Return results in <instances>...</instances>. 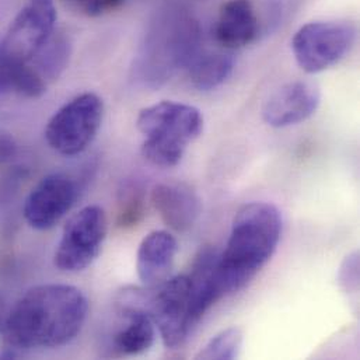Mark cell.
<instances>
[{
    "label": "cell",
    "instance_id": "6da1fadb",
    "mask_svg": "<svg viewBox=\"0 0 360 360\" xmlns=\"http://www.w3.org/2000/svg\"><path fill=\"white\" fill-rule=\"evenodd\" d=\"M89 314L83 292L70 285L46 283L27 290L4 317L1 333L8 348H59L82 331Z\"/></svg>",
    "mask_w": 360,
    "mask_h": 360
},
{
    "label": "cell",
    "instance_id": "7a4b0ae2",
    "mask_svg": "<svg viewBox=\"0 0 360 360\" xmlns=\"http://www.w3.org/2000/svg\"><path fill=\"white\" fill-rule=\"evenodd\" d=\"M282 229V213L274 203L251 202L236 213L226 248L217 258L224 297L244 289L271 261Z\"/></svg>",
    "mask_w": 360,
    "mask_h": 360
},
{
    "label": "cell",
    "instance_id": "3957f363",
    "mask_svg": "<svg viewBox=\"0 0 360 360\" xmlns=\"http://www.w3.org/2000/svg\"><path fill=\"white\" fill-rule=\"evenodd\" d=\"M200 30L195 17L179 6L160 8L150 21L138 51L134 75L143 86L156 89L199 53Z\"/></svg>",
    "mask_w": 360,
    "mask_h": 360
},
{
    "label": "cell",
    "instance_id": "277c9868",
    "mask_svg": "<svg viewBox=\"0 0 360 360\" xmlns=\"http://www.w3.org/2000/svg\"><path fill=\"white\" fill-rule=\"evenodd\" d=\"M120 314L141 311L155 323L169 349L181 348L195 330L191 320V285L188 275L169 278L158 286L125 288L117 296Z\"/></svg>",
    "mask_w": 360,
    "mask_h": 360
},
{
    "label": "cell",
    "instance_id": "5b68a950",
    "mask_svg": "<svg viewBox=\"0 0 360 360\" xmlns=\"http://www.w3.org/2000/svg\"><path fill=\"white\" fill-rule=\"evenodd\" d=\"M145 136L142 156L156 167H174L180 163L188 146L203 131L202 112L188 104L162 101L143 108L136 120Z\"/></svg>",
    "mask_w": 360,
    "mask_h": 360
},
{
    "label": "cell",
    "instance_id": "8992f818",
    "mask_svg": "<svg viewBox=\"0 0 360 360\" xmlns=\"http://www.w3.org/2000/svg\"><path fill=\"white\" fill-rule=\"evenodd\" d=\"M356 34L349 21H311L296 31L292 51L299 68L316 75L337 65L354 46Z\"/></svg>",
    "mask_w": 360,
    "mask_h": 360
},
{
    "label": "cell",
    "instance_id": "52a82bcc",
    "mask_svg": "<svg viewBox=\"0 0 360 360\" xmlns=\"http://www.w3.org/2000/svg\"><path fill=\"white\" fill-rule=\"evenodd\" d=\"M103 115V100L94 93H83L52 115L45 128V139L56 153L77 156L97 136Z\"/></svg>",
    "mask_w": 360,
    "mask_h": 360
},
{
    "label": "cell",
    "instance_id": "ba28073f",
    "mask_svg": "<svg viewBox=\"0 0 360 360\" xmlns=\"http://www.w3.org/2000/svg\"><path fill=\"white\" fill-rule=\"evenodd\" d=\"M108 220L103 207L86 206L65 224L55 252V266L63 272H80L100 255L107 238Z\"/></svg>",
    "mask_w": 360,
    "mask_h": 360
},
{
    "label": "cell",
    "instance_id": "9c48e42d",
    "mask_svg": "<svg viewBox=\"0 0 360 360\" xmlns=\"http://www.w3.org/2000/svg\"><path fill=\"white\" fill-rule=\"evenodd\" d=\"M56 18L53 0H28L0 41L1 49L13 60L30 63L56 31Z\"/></svg>",
    "mask_w": 360,
    "mask_h": 360
},
{
    "label": "cell",
    "instance_id": "30bf717a",
    "mask_svg": "<svg viewBox=\"0 0 360 360\" xmlns=\"http://www.w3.org/2000/svg\"><path fill=\"white\" fill-rule=\"evenodd\" d=\"M79 192L77 181L69 174H49L24 199L22 217L35 230H49L72 210Z\"/></svg>",
    "mask_w": 360,
    "mask_h": 360
},
{
    "label": "cell",
    "instance_id": "8fae6325",
    "mask_svg": "<svg viewBox=\"0 0 360 360\" xmlns=\"http://www.w3.org/2000/svg\"><path fill=\"white\" fill-rule=\"evenodd\" d=\"M321 103L320 87L307 80H295L274 91L262 107V118L272 128H289L311 118Z\"/></svg>",
    "mask_w": 360,
    "mask_h": 360
},
{
    "label": "cell",
    "instance_id": "7c38bea8",
    "mask_svg": "<svg viewBox=\"0 0 360 360\" xmlns=\"http://www.w3.org/2000/svg\"><path fill=\"white\" fill-rule=\"evenodd\" d=\"M150 198L163 221L177 233L191 230L199 219L200 199L195 189L186 184H159L153 188Z\"/></svg>",
    "mask_w": 360,
    "mask_h": 360
},
{
    "label": "cell",
    "instance_id": "4fadbf2b",
    "mask_svg": "<svg viewBox=\"0 0 360 360\" xmlns=\"http://www.w3.org/2000/svg\"><path fill=\"white\" fill-rule=\"evenodd\" d=\"M259 32V22L251 0H229L214 22V41L224 51H237L252 44Z\"/></svg>",
    "mask_w": 360,
    "mask_h": 360
},
{
    "label": "cell",
    "instance_id": "5bb4252c",
    "mask_svg": "<svg viewBox=\"0 0 360 360\" xmlns=\"http://www.w3.org/2000/svg\"><path fill=\"white\" fill-rule=\"evenodd\" d=\"M179 252L176 237L166 230L149 233L141 243L136 255V271L145 286L166 282L174 268Z\"/></svg>",
    "mask_w": 360,
    "mask_h": 360
},
{
    "label": "cell",
    "instance_id": "9a60e30c",
    "mask_svg": "<svg viewBox=\"0 0 360 360\" xmlns=\"http://www.w3.org/2000/svg\"><path fill=\"white\" fill-rule=\"evenodd\" d=\"M219 251L205 247L196 255L192 271L188 275L191 285V320L193 327L203 316L224 297L217 278Z\"/></svg>",
    "mask_w": 360,
    "mask_h": 360
},
{
    "label": "cell",
    "instance_id": "2e32d148",
    "mask_svg": "<svg viewBox=\"0 0 360 360\" xmlns=\"http://www.w3.org/2000/svg\"><path fill=\"white\" fill-rule=\"evenodd\" d=\"M30 179L24 166L13 165L0 173V237L11 238L22 217V191Z\"/></svg>",
    "mask_w": 360,
    "mask_h": 360
},
{
    "label": "cell",
    "instance_id": "e0dca14e",
    "mask_svg": "<svg viewBox=\"0 0 360 360\" xmlns=\"http://www.w3.org/2000/svg\"><path fill=\"white\" fill-rule=\"evenodd\" d=\"M48 83L31 63L15 62L8 58L0 45V96L17 94L37 100L46 91Z\"/></svg>",
    "mask_w": 360,
    "mask_h": 360
},
{
    "label": "cell",
    "instance_id": "ac0fdd59",
    "mask_svg": "<svg viewBox=\"0 0 360 360\" xmlns=\"http://www.w3.org/2000/svg\"><path fill=\"white\" fill-rule=\"evenodd\" d=\"M236 60L229 51L199 52L189 63L191 84L199 91H210L221 86L233 73Z\"/></svg>",
    "mask_w": 360,
    "mask_h": 360
},
{
    "label": "cell",
    "instance_id": "d6986e66",
    "mask_svg": "<svg viewBox=\"0 0 360 360\" xmlns=\"http://www.w3.org/2000/svg\"><path fill=\"white\" fill-rule=\"evenodd\" d=\"M127 326L114 335V349L125 356H136L148 352L156 340V326L150 317L141 311L121 314Z\"/></svg>",
    "mask_w": 360,
    "mask_h": 360
},
{
    "label": "cell",
    "instance_id": "ffe728a7",
    "mask_svg": "<svg viewBox=\"0 0 360 360\" xmlns=\"http://www.w3.org/2000/svg\"><path fill=\"white\" fill-rule=\"evenodd\" d=\"M72 45L65 32L55 31L45 45L31 59L34 69L46 83L56 80L69 65Z\"/></svg>",
    "mask_w": 360,
    "mask_h": 360
},
{
    "label": "cell",
    "instance_id": "44dd1931",
    "mask_svg": "<svg viewBox=\"0 0 360 360\" xmlns=\"http://www.w3.org/2000/svg\"><path fill=\"white\" fill-rule=\"evenodd\" d=\"M145 214L143 188L138 182H127L120 191L117 224L121 229L136 226Z\"/></svg>",
    "mask_w": 360,
    "mask_h": 360
},
{
    "label": "cell",
    "instance_id": "7402d4cb",
    "mask_svg": "<svg viewBox=\"0 0 360 360\" xmlns=\"http://www.w3.org/2000/svg\"><path fill=\"white\" fill-rule=\"evenodd\" d=\"M241 345L243 333L236 327H230L210 338L209 342L195 355V359H234L238 356Z\"/></svg>",
    "mask_w": 360,
    "mask_h": 360
},
{
    "label": "cell",
    "instance_id": "603a6c76",
    "mask_svg": "<svg viewBox=\"0 0 360 360\" xmlns=\"http://www.w3.org/2000/svg\"><path fill=\"white\" fill-rule=\"evenodd\" d=\"M338 282L345 292L348 293L358 292L359 289V252L358 251L349 254L344 259L340 268Z\"/></svg>",
    "mask_w": 360,
    "mask_h": 360
},
{
    "label": "cell",
    "instance_id": "cb8c5ba5",
    "mask_svg": "<svg viewBox=\"0 0 360 360\" xmlns=\"http://www.w3.org/2000/svg\"><path fill=\"white\" fill-rule=\"evenodd\" d=\"M76 10L89 15L98 17L118 8L124 0H68Z\"/></svg>",
    "mask_w": 360,
    "mask_h": 360
},
{
    "label": "cell",
    "instance_id": "d4e9b609",
    "mask_svg": "<svg viewBox=\"0 0 360 360\" xmlns=\"http://www.w3.org/2000/svg\"><path fill=\"white\" fill-rule=\"evenodd\" d=\"M17 153L18 145L15 139L10 134L0 131V169L4 170L13 166V160L17 158Z\"/></svg>",
    "mask_w": 360,
    "mask_h": 360
},
{
    "label": "cell",
    "instance_id": "484cf974",
    "mask_svg": "<svg viewBox=\"0 0 360 360\" xmlns=\"http://www.w3.org/2000/svg\"><path fill=\"white\" fill-rule=\"evenodd\" d=\"M4 302H3V299L0 297V330H1V327H3V321H4Z\"/></svg>",
    "mask_w": 360,
    "mask_h": 360
}]
</instances>
